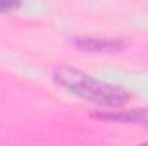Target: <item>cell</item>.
Listing matches in <instances>:
<instances>
[{"mask_svg":"<svg viewBox=\"0 0 148 146\" xmlns=\"http://www.w3.org/2000/svg\"><path fill=\"white\" fill-rule=\"evenodd\" d=\"M53 76L60 86L67 88L71 93L88 100V102H93L100 107L102 105L103 107H121L129 100V96L124 93V89L107 84V83H102V81L81 72L77 69H73V67H59Z\"/></svg>","mask_w":148,"mask_h":146,"instance_id":"cell-1","label":"cell"},{"mask_svg":"<svg viewBox=\"0 0 148 146\" xmlns=\"http://www.w3.org/2000/svg\"><path fill=\"white\" fill-rule=\"evenodd\" d=\"M76 45L83 50H91V52H114L124 46L122 41H112V40H97V38H84L77 40Z\"/></svg>","mask_w":148,"mask_h":146,"instance_id":"cell-2","label":"cell"},{"mask_svg":"<svg viewBox=\"0 0 148 146\" xmlns=\"http://www.w3.org/2000/svg\"><path fill=\"white\" fill-rule=\"evenodd\" d=\"M105 117H110L114 120H127V122H138V124H148V112H134V113H114V115H107V113H100Z\"/></svg>","mask_w":148,"mask_h":146,"instance_id":"cell-3","label":"cell"},{"mask_svg":"<svg viewBox=\"0 0 148 146\" xmlns=\"http://www.w3.org/2000/svg\"><path fill=\"white\" fill-rule=\"evenodd\" d=\"M21 5V0H0V12L14 10Z\"/></svg>","mask_w":148,"mask_h":146,"instance_id":"cell-4","label":"cell"}]
</instances>
